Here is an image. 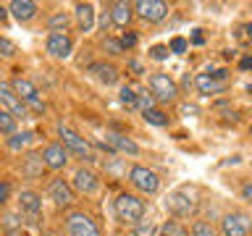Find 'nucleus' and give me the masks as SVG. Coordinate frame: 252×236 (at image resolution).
<instances>
[{"instance_id":"obj_17","label":"nucleus","mask_w":252,"mask_h":236,"mask_svg":"<svg viewBox=\"0 0 252 236\" xmlns=\"http://www.w3.org/2000/svg\"><path fill=\"white\" fill-rule=\"evenodd\" d=\"M19 212L29 218H39L42 215V194L32 192V189H24L19 194Z\"/></svg>"},{"instance_id":"obj_8","label":"nucleus","mask_w":252,"mask_h":236,"mask_svg":"<svg viewBox=\"0 0 252 236\" xmlns=\"http://www.w3.org/2000/svg\"><path fill=\"white\" fill-rule=\"evenodd\" d=\"M168 3H163V0H137L134 3V16H139L147 24H160L168 16Z\"/></svg>"},{"instance_id":"obj_39","label":"nucleus","mask_w":252,"mask_h":236,"mask_svg":"<svg viewBox=\"0 0 252 236\" xmlns=\"http://www.w3.org/2000/svg\"><path fill=\"white\" fill-rule=\"evenodd\" d=\"M129 68L134 71V74H145V68H142L139 60H129Z\"/></svg>"},{"instance_id":"obj_9","label":"nucleus","mask_w":252,"mask_h":236,"mask_svg":"<svg viewBox=\"0 0 252 236\" xmlns=\"http://www.w3.org/2000/svg\"><path fill=\"white\" fill-rule=\"evenodd\" d=\"M165 207H168L176 218H189V215H192V212L197 210V200L187 192V189H176V192L168 194V200H165Z\"/></svg>"},{"instance_id":"obj_20","label":"nucleus","mask_w":252,"mask_h":236,"mask_svg":"<svg viewBox=\"0 0 252 236\" xmlns=\"http://www.w3.org/2000/svg\"><path fill=\"white\" fill-rule=\"evenodd\" d=\"M90 74L97 79L100 84H116L118 82V68L113 66V63H105V60H97V63H90Z\"/></svg>"},{"instance_id":"obj_23","label":"nucleus","mask_w":252,"mask_h":236,"mask_svg":"<svg viewBox=\"0 0 252 236\" xmlns=\"http://www.w3.org/2000/svg\"><path fill=\"white\" fill-rule=\"evenodd\" d=\"M71 27V16L66 11H55L50 19H47V31L50 34H66Z\"/></svg>"},{"instance_id":"obj_16","label":"nucleus","mask_w":252,"mask_h":236,"mask_svg":"<svg viewBox=\"0 0 252 236\" xmlns=\"http://www.w3.org/2000/svg\"><path fill=\"white\" fill-rule=\"evenodd\" d=\"M110 24L118 29H126L134 21V3H126V0H118V3H110Z\"/></svg>"},{"instance_id":"obj_38","label":"nucleus","mask_w":252,"mask_h":236,"mask_svg":"<svg viewBox=\"0 0 252 236\" xmlns=\"http://www.w3.org/2000/svg\"><path fill=\"white\" fill-rule=\"evenodd\" d=\"M242 197H244V200H247V202L252 205V181H247V184L242 186Z\"/></svg>"},{"instance_id":"obj_13","label":"nucleus","mask_w":252,"mask_h":236,"mask_svg":"<svg viewBox=\"0 0 252 236\" xmlns=\"http://www.w3.org/2000/svg\"><path fill=\"white\" fill-rule=\"evenodd\" d=\"M45 50L50 58L55 60H66L71 53H74V39H71L68 34H47L45 39Z\"/></svg>"},{"instance_id":"obj_24","label":"nucleus","mask_w":252,"mask_h":236,"mask_svg":"<svg viewBox=\"0 0 252 236\" xmlns=\"http://www.w3.org/2000/svg\"><path fill=\"white\" fill-rule=\"evenodd\" d=\"M16 126H19V123H16V118L8 113L5 108H0V137H13Z\"/></svg>"},{"instance_id":"obj_21","label":"nucleus","mask_w":252,"mask_h":236,"mask_svg":"<svg viewBox=\"0 0 252 236\" xmlns=\"http://www.w3.org/2000/svg\"><path fill=\"white\" fill-rule=\"evenodd\" d=\"M74 21H76V27L79 31H92L94 27V5L92 3H76L74 5Z\"/></svg>"},{"instance_id":"obj_18","label":"nucleus","mask_w":252,"mask_h":236,"mask_svg":"<svg viewBox=\"0 0 252 236\" xmlns=\"http://www.w3.org/2000/svg\"><path fill=\"white\" fill-rule=\"evenodd\" d=\"M8 11H11V16H13L16 21L27 24L32 19H37L39 5L34 3V0H11V3H8Z\"/></svg>"},{"instance_id":"obj_11","label":"nucleus","mask_w":252,"mask_h":236,"mask_svg":"<svg viewBox=\"0 0 252 236\" xmlns=\"http://www.w3.org/2000/svg\"><path fill=\"white\" fill-rule=\"evenodd\" d=\"M0 108H5L16 121H19V118H27V113H29L27 105L19 100V94L13 92L11 82H3V79H0Z\"/></svg>"},{"instance_id":"obj_36","label":"nucleus","mask_w":252,"mask_h":236,"mask_svg":"<svg viewBox=\"0 0 252 236\" xmlns=\"http://www.w3.org/2000/svg\"><path fill=\"white\" fill-rule=\"evenodd\" d=\"M137 42H139V37H137V31H124L121 34V45H124V50H131V47H137Z\"/></svg>"},{"instance_id":"obj_30","label":"nucleus","mask_w":252,"mask_h":236,"mask_svg":"<svg viewBox=\"0 0 252 236\" xmlns=\"http://www.w3.org/2000/svg\"><path fill=\"white\" fill-rule=\"evenodd\" d=\"M102 50H105L110 58H118V55H124V45H121V39H116V37H105L102 39Z\"/></svg>"},{"instance_id":"obj_45","label":"nucleus","mask_w":252,"mask_h":236,"mask_svg":"<svg viewBox=\"0 0 252 236\" xmlns=\"http://www.w3.org/2000/svg\"><path fill=\"white\" fill-rule=\"evenodd\" d=\"M250 137H252V126H250Z\"/></svg>"},{"instance_id":"obj_32","label":"nucleus","mask_w":252,"mask_h":236,"mask_svg":"<svg viewBox=\"0 0 252 236\" xmlns=\"http://www.w3.org/2000/svg\"><path fill=\"white\" fill-rule=\"evenodd\" d=\"M16 53H19V47H16L13 39H8V37L0 34V55H3V58H13Z\"/></svg>"},{"instance_id":"obj_35","label":"nucleus","mask_w":252,"mask_h":236,"mask_svg":"<svg viewBox=\"0 0 252 236\" xmlns=\"http://www.w3.org/2000/svg\"><path fill=\"white\" fill-rule=\"evenodd\" d=\"M168 55H171L168 45H155V47H150V58H153V60H165Z\"/></svg>"},{"instance_id":"obj_27","label":"nucleus","mask_w":252,"mask_h":236,"mask_svg":"<svg viewBox=\"0 0 252 236\" xmlns=\"http://www.w3.org/2000/svg\"><path fill=\"white\" fill-rule=\"evenodd\" d=\"M192 236H220V231L210 220H194L192 223Z\"/></svg>"},{"instance_id":"obj_7","label":"nucleus","mask_w":252,"mask_h":236,"mask_svg":"<svg viewBox=\"0 0 252 236\" xmlns=\"http://www.w3.org/2000/svg\"><path fill=\"white\" fill-rule=\"evenodd\" d=\"M220 236H250L252 234V218L247 212H226L223 218H220V226H218Z\"/></svg>"},{"instance_id":"obj_22","label":"nucleus","mask_w":252,"mask_h":236,"mask_svg":"<svg viewBox=\"0 0 252 236\" xmlns=\"http://www.w3.org/2000/svg\"><path fill=\"white\" fill-rule=\"evenodd\" d=\"M194 84H197V89H200V94H220V92H226V87H228V82H220V79L213 76V74H197Z\"/></svg>"},{"instance_id":"obj_40","label":"nucleus","mask_w":252,"mask_h":236,"mask_svg":"<svg viewBox=\"0 0 252 236\" xmlns=\"http://www.w3.org/2000/svg\"><path fill=\"white\" fill-rule=\"evenodd\" d=\"M239 68L242 71H252V58H242L239 60Z\"/></svg>"},{"instance_id":"obj_2","label":"nucleus","mask_w":252,"mask_h":236,"mask_svg":"<svg viewBox=\"0 0 252 236\" xmlns=\"http://www.w3.org/2000/svg\"><path fill=\"white\" fill-rule=\"evenodd\" d=\"M58 137H61L58 142L68 149V155H79L82 160H94V157H92V145L79 131L71 129V126L58 123Z\"/></svg>"},{"instance_id":"obj_42","label":"nucleus","mask_w":252,"mask_h":236,"mask_svg":"<svg viewBox=\"0 0 252 236\" xmlns=\"http://www.w3.org/2000/svg\"><path fill=\"white\" fill-rule=\"evenodd\" d=\"M242 31H244V37H247V39H252V21H250V24H244Z\"/></svg>"},{"instance_id":"obj_46","label":"nucleus","mask_w":252,"mask_h":236,"mask_svg":"<svg viewBox=\"0 0 252 236\" xmlns=\"http://www.w3.org/2000/svg\"><path fill=\"white\" fill-rule=\"evenodd\" d=\"M160 236H163V234H160Z\"/></svg>"},{"instance_id":"obj_10","label":"nucleus","mask_w":252,"mask_h":236,"mask_svg":"<svg viewBox=\"0 0 252 236\" xmlns=\"http://www.w3.org/2000/svg\"><path fill=\"white\" fill-rule=\"evenodd\" d=\"M47 197L55 202V207H71V205L76 202V192L71 189V181H66V178H53L50 184H47Z\"/></svg>"},{"instance_id":"obj_6","label":"nucleus","mask_w":252,"mask_h":236,"mask_svg":"<svg viewBox=\"0 0 252 236\" xmlns=\"http://www.w3.org/2000/svg\"><path fill=\"white\" fill-rule=\"evenodd\" d=\"M129 184L137 189L139 194H158L160 189V176L147 168V165H131L129 168Z\"/></svg>"},{"instance_id":"obj_43","label":"nucleus","mask_w":252,"mask_h":236,"mask_svg":"<svg viewBox=\"0 0 252 236\" xmlns=\"http://www.w3.org/2000/svg\"><path fill=\"white\" fill-rule=\"evenodd\" d=\"M5 16H8V8L0 5V21H5Z\"/></svg>"},{"instance_id":"obj_29","label":"nucleus","mask_w":252,"mask_h":236,"mask_svg":"<svg viewBox=\"0 0 252 236\" xmlns=\"http://www.w3.org/2000/svg\"><path fill=\"white\" fill-rule=\"evenodd\" d=\"M142 118H145L147 123H153V126H168V121L171 118L163 113V110H158V108H153V110H145L142 113Z\"/></svg>"},{"instance_id":"obj_14","label":"nucleus","mask_w":252,"mask_h":236,"mask_svg":"<svg viewBox=\"0 0 252 236\" xmlns=\"http://www.w3.org/2000/svg\"><path fill=\"white\" fill-rule=\"evenodd\" d=\"M42 160L50 171H63L71 157H68V149L63 147L61 142H50V145H45V149H42Z\"/></svg>"},{"instance_id":"obj_31","label":"nucleus","mask_w":252,"mask_h":236,"mask_svg":"<svg viewBox=\"0 0 252 236\" xmlns=\"http://www.w3.org/2000/svg\"><path fill=\"white\" fill-rule=\"evenodd\" d=\"M118 97H121V102L129 110H137V92L131 89V87H121V92H118Z\"/></svg>"},{"instance_id":"obj_4","label":"nucleus","mask_w":252,"mask_h":236,"mask_svg":"<svg viewBox=\"0 0 252 236\" xmlns=\"http://www.w3.org/2000/svg\"><path fill=\"white\" fill-rule=\"evenodd\" d=\"M147 87H150V94L155 97V102H176L179 100V84L173 82L168 74H150L147 79Z\"/></svg>"},{"instance_id":"obj_33","label":"nucleus","mask_w":252,"mask_h":236,"mask_svg":"<svg viewBox=\"0 0 252 236\" xmlns=\"http://www.w3.org/2000/svg\"><path fill=\"white\" fill-rule=\"evenodd\" d=\"M155 108V97L150 92H139L137 94V110H142V113H145V110H153Z\"/></svg>"},{"instance_id":"obj_44","label":"nucleus","mask_w":252,"mask_h":236,"mask_svg":"<svg viewBox=\"0 0 252 236\" xmlns=\"http://www.w3.org/2000/svg\"><path fill=\"white\" fill-rule=\"evenodd\" d=\"M0 236H3V226H0Z\"/></svg>"},{"instance_id":"obj_34","label":"nucleus","mask_w":252,"mask_h":236,"mask_svg":"<svg viewBox=\"0 0 252 236\" xmlns=\"http://www.w3.org/2000/svg\"><path fill=\"white\" fill-rule=\"evenodd\" d=\"M187 47H189V42H187L184 37H173V39H171V45H168V50H171V53H176V55H184V53H187Z\"/></svg>"},{"instance_id":"obj_19","label":"nucleus","mask_w":252,"mask_h":236,"mask_svg":"<svg viewBox=\"0 0 252 236\" xmlns=\"http://www.w3.org/2000/svg\"><path fill=\"white\" fill-rule=\"evenodd\" d=\"M105 142L110 145V149L113 152H124V155H129V157H137L139 155V145L134 142L131 137H126V134H105Z\"/></svg>"},{"instance_id":"obj_26","label":"nucleus","mask_w":252,"mask_h":236,"mask_svg":"<svg viewBox=\"0 0 252 236\" xmlns=\"http://www.w3.org/2000/svg\"><path fill=\"white\" fill-rule=\"evenodd\" d=\"M32 137H34L32 131H21V134L16 131L13 137H8V147H11L13 152H21V149H24V147H27L29 142H32Z\"/></svg>"},{"instance_id":"obj_5","label":"nucleus","mask_w":252,"mask_h":236,"mask_svg":"<svg viewBox=\"0 0 252 236\" xmlns=\"http://www.w3.org/2000/svg\"><path fill=\"white\" fill-rule=\"evenodd\" d=\"M11 87H13V92L19 94V100L27 105V110H34V113H45V100L39 97V89L34 87V82L32 79H27V76H16L13 82H11Z\"/></svg>"},{"instance_id":"obj_41","label":"nucleus","mask_w":252,"mask_h":236,"mask_svg":"<svg viewBox=\"0 0 252 236\" xmlns=\"http://www.w3.org/2000/svg\"><path fill=\"white\" fill-rule=\"evenodd\" d=\"M200 31H202V29H194V37H192V42H194V45H202V42H205V37L200 34Z\"/></svg>"},{"instance_id":"obj_28","label":"nucleus","mask_w":252,"mask_h":236,"mask_svg":"<svg viewBox=\"0 0 252 236\" xmlns=\"http://www.w3.org/2000/svg\"><path fill=\"white\" fill-rule=\"evenodd\" d=\"M160 234L163 236H192V234H189V228L184 223H179V220H168V223H163Z\"/></svg>"},{"instance_id":"obj_25","label":"nucleus","mask_w":252,"mask_h":236,"mask_svg":"<svg viewBox=\"0 0 252 236\" xmlns=\"http://www.w3.org/2000/svg\"><path fill=\"white\" fill-rule=\"evenodd\" d=\"M158 234H160V228L153 220H139L137 226H131V236H158Z\"/></svg>"},{"instance_id":"obj_12","label":"nucleus","mask_w":252,"mask_h":236,"mask_svg":"<svg viewBox=\"0 0 252 236\" xmlns=\"http://www.w3.org/2000/svg\"><path fill=\"white\" fill-rule=\"evenodd\" d=\"M71 189H74L76 194H94L100 189V178H97V173H94L92 168H76L74 171V176H71Z\"/></svg>"},{"instance_id":"obj_37","label":"nucleus","mask_w":252,"mask_h":236,"mask_svg":"<svg viewBox=\"0 0 252 236\" xmlns=\"http://www.w3.org/2000/svg\"><path fill=\"white\" fill-rule=\"evenodd\" d=\"M8 200H11V184L0 178V207H5Z\"/></svg>"},{"instance_id":"obj_3","label":"nucleus","mask_w":252,"mask_h":236,"mask_svg":"<svg viewBox=\"0 0 252 236\" xmlns=\"http://www.w3.org/2000/svg\"><path fill=\"white\" fill-rule=\"evenodd\" d=\"M63 226H66L68 236H102L100 226L84 210H68L66 218H63Z\"/></svg>"},{"instance_id":"obj_15","label":"nucleus","mask_w":252,"mask_h":236,"mask_svg":"<svg viewBox=\"0 0 252 236\" xmlns=\"http://www.w3.org/2000/svg\"><path fill=\"white\" fill-rule=\"evenodd\" d=\"M45 171H47V165L42 160V152H27L24 155V160H21V176L24 178L37 181V178L45 176Z\"/></svg>"},{"instance_id":"obj_1","label":"nucleus","mask_w":252,"mask_h":236,"mask_svg":"<svg viewBox=\"0 0 252 236\" xmlns=\"http://www.w3.org/2000/svg\"><path fill=\"white\" fill-rule=\"evenodd\" d=\"M113 212L124 226H137L139 220H145V200L139 194L121 192L113 200Z\"/></svg>"}]
</instances>
